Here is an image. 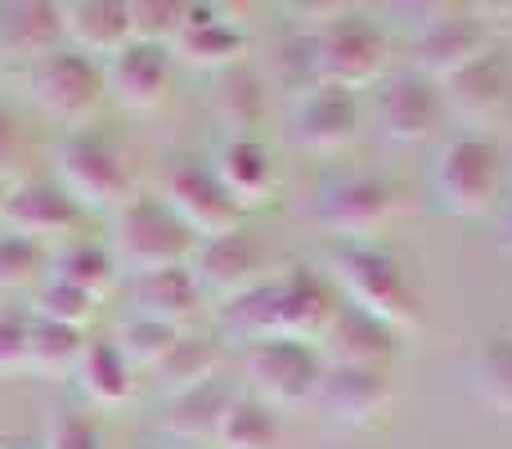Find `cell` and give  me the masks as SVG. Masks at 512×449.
<instances>
[{
  "label": "cell",
  "instance_id": "1",
  "mask_svg": "<svg viewBox=\"0 0 512 449\" xmlns=\"http://www.w3.org/2000/svg\"><path fill=\"white\" fill-rule=\"evenodd\" d=\"M337 301L324 274L292 265L283 274H270L261 288L243 292L225 310V328L243 342H265V337H288V342H319L333 319Z\"/></svg>",
  "mask_w": 512,
  "mask_h": 449
},
{
  "label": "cell",
  "instance_id": "2",
  "mask_svg": "<svg viewBox=\"0 0 512 449\" xmlns=\"http://www.w3.org/2000/svg\"><path fill=\"white\" fill-rule=\"evenodd\" d=\"M328 274L346 292V306L373 315L387 328L418 324V292L405 279L400 261L373 243H337L328 252Z\"/></svg>",
  "mask_w": 512,
  "mask_h": 449
},
{
  "label": "cell",
  "instance_id": "3",
  "mask_svg": "<svg viewBox=\"0 0 512 449\" xmlns=\"http://www.w3.org/2000/svg\"><path fill=\"white\" fill-rule=\"evenodd\" d=\"M194 234L162 207V198H126L113 229V261L131 279L171 265H189Z\"/></svg>",
  "mask_w": 512,
  "mask_h": 449
},
{
  "label": "cell",
  "instance_id": "4",
  "mask_svg": "<svg viewBox=\"0 0 512 449\" xmlns=\"http://www.w3.org/2000/svg\"><path fill=\"white\" fill-rule=\"evenodd\" d=\"M499 180H504V158L486 135L468 131L454 135L441 149L432 167V194L441 203V212L450 216H481L495 207Z\"/></svg>",
  "mask_w": 512,
  "mask_h": 449
},
{
  "label": "cell",
  "instance_id": "5",
  "mask_svg": "<svg viewBox=\"0 0 512 449\" xmlns=\"http://www.w3.org/2000/svg\"><path fill=\"white\" fill-rule=\"evenodd\" d=\"M328 373V360L315 342H288V337H265L243 351V378L252 396L270 409H288L301 400H315L319 382Z\"/></svg>",
  "mask_w": 512,
  "mask_h": 449
},
{
  "label": "cell",
  "instance_id": "6",
  "mask_svg": "<svg viewBox=\"0 0 512 449\" xmlns=\"http://www.w3.org/2000/svg\"><path fill=\"white\" fill-rule=\"evenodd\" d=\"M310 68H315L319 86H337L355 95V86L378 81L382 68H387V36H382V27L373 18L342 14L324 32H315V41H310Z\"/></svg>",
  "mask_w": 512,
  "mask_h": 449
},
{
  "label": "cell",
  "instance_id": "7",
  "mask_svg": "<svg viewBox=\"0 0 512 449\" xmlns=\"http://www.w3.org/2000/svg\"><path fill=\"white\" fill-rule=\"evenodd\" d=\"M418 36H414V72H423L427 81L445 86L450 77H459L468 63H477L481 54H490V32L481 18H472L468 9L454 5H418Z\"/></svg>",
  "mask_w": 512,
  "mask_h": 449
},
{
  "label": "cell",
  "instance_id": "8",
  "mask_svg": "<svg viewBox=\"0 0 512 449\" xmlns=\"http://www.w3.org/2000/svg\"><path fill=\"white\" fill-rule=\"evenodd\" d=\"M162 207L176 216L180 225L194 234V243H207V238H221L239 229V203L221 189L212 167L194 158H180L167 167L162 176Z\"/></svg>",
  "mask_w": 512,
  "mask_h": 449
},
{
  "label": "cell",
  "instance_id": "9",
  "mask_svg": "<svg viewBox=\"0 0 512 449\" xmlns=\"http://www.w3.org/2000/svg\"><path fill=\"white\" fill-rule=\"evenodd\" d=\"M59 189L81 212H108V207H126L131 180H126L122 158L108 140L72 135L59 149Z\"/></svg>",
  "mask_w": 512,
  "mask_h": 449
},
{
  "label": "cell",
  "instance_id": "10",
  "mask_svg": "<svg viewBox=\"0 0 512 449\" xmlns=\"http://www.w3.org/2000/svg\"><path fill=\"white\" fill-rule=\"evenodd\" d=\"M27 86H32V99L45 108L50 117L77 126L104 104V68L86 59L77 50H54L45 54L41 63H32L27 72Z\"/></svg>",
  "mask_w": 512,
  "mask_h": 449
},
{
  "label": "cell",
  "instance_id": "11",
  "mask_svg": "<svg viewBox=\"0 0 512 449\" xmlns=\"http://www.w3.org/2000/svg\"><path fill=\"white\" fill-rule=\"evenodd\" d=\"M396 212V189L382 176L355 171V176L328 180L319 194V225L342 243H364L373 229H382Z\"/></svg>",
  "mask_w": 512,
  "mask_h": 449
},
{
  "label": "cell",
  "instance_id": "12",
  "mask_svg": "<svg viewBox=\"0 0 512 449\" xmlns=\"http://www.w3.org/2000/svg\"><path fill=\"white\" fill-rule=\"evenodd\" d=\"M378 122L396 144H427L445 131V90L423 72H400L378 90Z\"/></svg>",
  "mask_w": 512,
  "mask_h": 449
},
{
  "label": "cell",
  "instance_id": "13",
  "mask_svg": "<svg viewBox=\"0 0 512 449\" xmlns=\"http://www.w3.org/2000/svg\"><path fill=\"white\" fill-rule=\"evenodd\" d=\"M189 274H194V283L203 292H221L225 301H234L270 279V261H265L261 243H256L252 234L234 229V234L194 243V252H189Z\"/></svg>",
  "mask_w": 512,
  "mask_h": 449
},
{
  "label": "cell",
  "instance_id": "14",
  "mask_svg": "<svg viewBox=\"0 0 512 449\" xmlns=\"http://www.w3.org/2000/svg\"><path fill=\"white\" fill-rule=\"evenodd\" d=\"M77 225H81V207L59 185L27 180V185H14L9 194H0V229H9L18 238L45 243V238L72 234Z\"/></svg>",
  "mask_w": 512,
  "mask_h": 449
},
{
  "label": "cell",
  "instance_id": "15",
  "mask_svg": "<svg viewBox=\"0 0 512 449\" xmlns=\"http://www.w3.org/2000/svg\"><path fill=\"white\" fill-rule=\"evenodd\" d=\"M104 90L131 113H149L171 90V50L167 45L131 41L122 54H113L104 68Z\"/></svg>",
  "mask_w": 512,
  "mask_h": 449
},
{
  "label": "cell",
  "instance_id": "16",
  "mask_svg": "<svg viewBox=\"0 0 512 449\" xmlns=\"http://www.w3.org/2000/svg\"><path fill=\"white\" fill-rule=\"evenodd\" d=\"M315 400L333 427H369L391 400V373L387 369H346V364H328Z\"/></svg>",
  "mask_w": 512,
  "mask_h": 449
},
{
  "label": "cell",
  "instance_id": "17",
  "mask_svg": "<svg viewBox=\"0 0 512 449\" xmlns=\"http://www.w3.org/2000/svg\"><path fill=\"white\" fill-rule=\"evenodd\" d=\"M319 355L328 364H346V369H387L396 355V328L378 324L355 306H337L319 337Z\"/></svg>",
  "mask_w": 512,
  "mask_h": 449
},
{
  "label": "cell",
  "instance_id": "18",
  "mask_svg": "<svg viewBox=\"0 0 512 449\" xmlns=\"http://www.w3.org/2000/svg\"><path fill=\"white\" fill-rule=\"evenodd\" d=\"M445 108H450L459 122L468 126H490L512 99V72L504 63V54H481L477 63L459 72V77L445 81Z\"/></svg>",
  "mask_w": 512,
  "mask_h": 449
},
{
  "label": "cell",
  "instance_id": "19",
  "mask_svg": "<svg viewBox=\"0 0 512 449\" xmlns=\"http://www.w3.org/2000/svg\"><path fill=\"white\" fill-rule=\"evenodd\" d=\"M243 54H248V36L234 23L216 18L212 5H189L185 27H180V36L171 41V59L189 63V68H207V72L239 68Z\"/></svg>",
  "mask_w": 512,
  "mask_h": 449
},
{
  "label": "cell",
  "instance_id": "20",
  "mask_svg": "<svg viewBox=\"0 0 512 449\" xmlns=\"http://www.w3.org/2000/svg\"><path fill=\"white\" fill-rule=\"evenodd\" d=\"M63 41V9L50 0H9L0 5V54L41 63Z\"/></svg>",
  "mask_w": 512,
  "mask_h": 449
},
{
  "label": "cell",
  "instance_id": "21",
  "mask_svg": "<svg viewBox=\"0 0 512 449\" xmlns=\"http://www.w3.org/2000/svg\"><path fill=\"white\" fill-rule=\"evenodd\" d=\"M203 310V288L194 283L189 265H171V270H153L135 279V315L153 319L162 328L185 333Z\"/></svg>",
  "mask_w": 512,
  "mask_h": 449
},
{
  "label": "cell",
  "instance_id": "22",
  "mask_svg": "<svg viewBox=\"0 0 512 449\" xmlns=\"http://www.w3.org/2000/svg\"><path fill=\"white\" fill-rule=\"evenodd\" d=\"M63 9V36L72 41L77 54H99V59H113L131 45V14H126L122 0H72Z\"/></svg>",
  "mask_w": 512,
  "mask_h": 449
},
{
  "label": "cell",
  "instance_id": "23",
  "mask_svg": "<svg viewBox=\"0 0 512 449\" xmlns=\"http://www.w3.org/2000/svg\"><path fill=\"white\" fill-rule=\"evenodd\" d=\"M360 135V104L351 90L337 86H315L297 113V140L315 153H337Z\"/></svg>",
  "mask_w": 512,
  "mask_h": 449
},
{
  "label": "cell",
  "instance_id": "24",
  "mask_svg": "<svg viewBox=\"0 0 512 449\" xmlns=\"http://www.w3.org/2000/svg\"><path fill=\"white\" fill-rule=\"evenodd\" d=\"M230 400H234V391L225 387L221 378L203 382L198 391H185V396H171L158 414V432L171 436V441H185V445L216 441V427H221Z\"/></svg>",
  "mask_w": 512,
  "mask_h": 449
},
{
  "label": "cell",
  "instance_id": "25",
  "mask_svg": "<svg viewBox=\"0 0 512 449\" xmlns=\"http://www.w3.org/2000/svg\"><path fill=\"white\" fill-rule=\"evenodd\" d=\"M212 171L221 180V189L239 203V212L265 203L270 194V180H274V167H270V153L261 149L256 140H225L221 153L212 158Z\"/></svg>",
  "mask_w": 512,
  "mask_h": 449
},
{
  "label": "cell",
  "instance_id": "26",
  "mask_svg": "<svg viewBox=\"0 0 512 449\" xmlns=\"http://www.w3.org/2000/svg\"><path fill=\"white\" fill-rule=\"evenodd\" d=\"M77 382L90 396V405H99V409L126 405L135 391V373H131V364L122 360V351L113 346V337H90L86 351H81V364H77Z\"/></svg>",
  "mask_w": 512,
  "mask_h": 449
},
{
  "label": "cell",
  "instance_id": "27",
  "mask_svg": "<svg viewBox=\"0 0 512 449\" xmlns=\"http://www.w3.org/2000/svg\"><path fill=\"white\" fill-rule=\"evenodd\" d=\"M212 108H216V122H221L234 140H252V131L265 122V81L256 77L252 68H243V63L221 72Z\"/></svg>",
  "mask_w": 512,
  "mask_h": 449
},
{
  "label": "cell",
  "instance_id": "28",
  "mask_svg": "<svg viewBox=\"0 0 512 449\" xmlns=\"http://www.w3.org/2000/svg\"><path fill=\"white\" fill-rule=\"evenodd\" d=\"M216 369H221V346L207 342V337L180 333V342L167 351V360L153 369V382H158L162 400H171V396H185V391H198L203 382H212Z\"/></svg>",
  "mask_w": 512,
  "mask_h": 449
},
{
  "label": "cell",
  "instance_id": "29",
  "mask_svg": "<svg viewBox=\"0 0 512 449\" xmlns=\"http://www.w3.org/2000/svg\"><path fill=\"white\" fill-rule=\"evenodd\" d=\"M50 279L104 301L117 283V261H113V252L99 243H68L63 252L50 256Z\"/></svg>",
  "mask_w": 512,
  "mask_h": 449
},
{
  "label": "cell",
  "instance_id": "30",
  "mask_svg": "<svg viewBox=\"0 0 512 449\" xmlns=\"http://www.w3.org/2000/svg\"><path fill=\"white\" fill-rule=\"evenodd\" d=\"M212 445L216 449H279V418L256 396H234Z\"/></svg>",
  "mask_w": 512,
  "mask_h": 449
},
{
  "label": "cell",
  "instance_id": "31",
  "mask_svg": "<svg viewBox=\"0 0 512 449\" xmlns=\"http://www.w3.org/2000/svg\"><path fill=\"white\" fill-rule=\"evenodd\" d=\"M81 351H86V333L63 324H45L32 319V337H27V369L45 373V378H68L77 373Z\"/></svg>",
  "mask_w": 512,
  "mask_h": 449
},
{
  "label": "cell",
  "instance_id": "32",
  "mask_svg": "<svg viewBox=\"0 0 512 449\" xmlns=\"http://www.w3.org/2000/svg\"><path fill=\"white\" fill-rule=\"evenodd\" d=\"M472 391L481 405L512 418V337H490L468 364Z\"/></svg>",
  "mask_w": 512,
  "mask_h": 449
},
{
  "label": "cell",
  "instance_id": "33",
  "mask_svg": "<svg viewBox=\"0 0 512 449\" xmlns=\"http://www.w3.org/2000/svg\"><path fill=\"white\" fill-rule=\"evenodd\" d=\"M176 342H180L176 328H162V324H153V319H140V315L126 319L122 333L113 337V346L122 351V360L131 364V373H135V369H149V373H153L162 360H167V351H171Z\"/></svg>",
  "mask_w": 512,
  "mask_h": 449
},
{
  "label": "cell",
  "instance_id": "34",
  "mask_svg": "<svg viewBox=\"0 0 512 449\" xmlns=\"http://www.w3.org/2000/svg\"><path fill=\"white\" fill-rule=\"evenodd\" d=\"M126 14H131V41L171 50V41L189 18V5H180V0H126Z\"/></svg>",
  "mask_w": 512,
  "mask_h": 449
},
{
  "label": "cell",
  "instance_id": "35",
  "mask_svg": "<svg viewBox=\"0 0 512 449\" xmlns=\"http://www.w3.org/2000/svg\"><path fill=\"white\" fill-rule=\"evenodd\" d=\"M99 301L86 297V292L68 288V283H45L36 292V306H32V319H45V324H63V328H86V319L95 315Z\"/></svg>",
  "mask_w": 512,
  "mask_h": 449
},
{
  "label": "cell",
  "instance_id": "36",
  "mask_svg": "<svg viewBox=\"0 0 512 449\" xmlns=\"http://www.w3.org/2000/svg\"><path fill=\"white\" fill-rule=\"evenodd\" d=\"M41 265H45L41 243H32V238H18V234H9V229H0V292L27 288V283L41 274Z\"/></svg>",
  "mask_w": 512,
  "mask_h": 449
},
{
  "label": "cell",
  "instance_id": "37",
  "mask_svg": "<svg viewBox=\"0 0 512 449\" xmlns=\"http://www.w3.org/2000/svg\"><path fill=\"white\" fill-rule=\"evenodd\" d=\"M45 449H104V432L95 418L77 414V409H59L45 432Z\"/></svg>",
  "mask_w": 512,
  "mask_h": 449
},
{
  "label": "cell",
  "instance_id": "38",
  "mask_svg": "<svg viewBox=\"0 0 512 449\" xmlns=\"http://www.w3.org/2000/svg\"><path fill=\"white\" fill-rule=\"evenodd\" d=\"M27 337H32V319L18 310H0V378L27 364Z\"/></svg>",
  "mask_w": 512,
  "mask_h": 449
},
{
  "label": "cell",
  "instance_id": "39",
  "mask_svg": "<svg viewBox=\"0 0 512 449\" xmlns=\"http://www.w3.org/2000/svg\"><path fill=\"white\" fill-rule=\"evenodd\" d=\"M14 162H18V131H14V122H9V113L0 108V180L14 171Z\"/></svg>",
  "mask_w": 512,
  "mask_h": 449
},
{
  "label": "cell",
  "instance_id": "40",
  "mask_svg": "<svg viewBox=\"0 0 512 449\" xmlns=\"http://www.w3.org/2000/svg\"><path fill=\"white\" fill-rule=\"evenodd\" d=\"M499 243H504L508 252H512V207L504 212V225H499Z\"/></svg>",
  "mask_w": 512,
  "mask_h": 449
}]
</instances>
